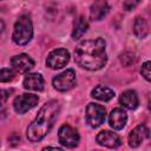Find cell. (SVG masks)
<instances>
[{
    "label": "cell",
    "instance_id": "obj_14",
    "mask_svg": "<svg viewBox=\"0 0 151 151\" xmlns=\"http://www.w3.org/2000/svg\"><path fill=\"white\" fill-rule=\"evenodd\" d=\"M22 85L26 90L42 91L44 90V78L40 73H28L24 78Z\"/></svg>",
    "mask_w": 151,
    "mask_h": 151
},
{
    "label": "cell",
    "instance_id": "obj_17",
    "mask_svg": "<svg viewBox=\"0 0 151 151\" xmlns=\"http://www.w3.org/2000/svg\"><path fill=\"white\" fill-rule=\"evenodd\" d=\"M133 33L137 38L144 39L149 34V25L146 20L142 17H137L133 21Z\"/></svg>",
    "mask_w": 151,
    "mask_h": 151
},
{
    "label": "cell",
    "instance_id": "obj_11",
    "mask_svg": "<svg viewBox=\"0 0 151 151\" xmlns=\"http://www.w3.org/2000/svg\"><path fill=\"white\" fill-rule=\"evenodd\" d=\"M149 137H150L149 129L144 124H139L130 132V134H129V145L131 147H137L142 144V142L145 138H149Z\"/></svg>",
    "mask_w": 151,
    "mask_h": 151
},
{
    "label": "cell",
    "instance_id": "obj_8",
    "mask_svg": "<svg viewBox=\"0 0 151 151\" xmlns=\"http://www.w3.org/2000/svg\"><path fill=\"white\" fill-rule=\"evenodd\" d=\"M58 139L59 143L65 147H76L79 143V134L76 129L65 124L60 126L58 131Z\"/></svg>",
    "mask_w": 151,
    "mask_h": 151
},
{
    "label": "cell",
    "instance_id": "obj_7",
    "mask_svg": "<svg viewBox=\"0 0 151 151\" xmlns=\"http://www.w3.org/2000/svg\"><path fill=\"white\" fill-rule=\"evenodd\" d=\"M39 101V97L37 94L32 93H24L21 96H18L13 101L14 111L19 114L26 113L31 109H33Z\"/></svg>",
    "mask_w": 151,
    "mask_h": 151
},
{
    "label": "cell",
    "instance_id": "obj_13",
    "mask_svg": "<svg viewBox=\"0 0 151 151\" xmlns=\"http://www.w3.org/2000/svg\"><path fill=\"white\" fill-rule=\"evenodd\" d=\"M110 6L105 0H96L91 7H90V18L91 20H101L104 17H106V14L109 13Z\"/></svg>",
    "mask_w": 151,
    "mask_h": 151
},
{
    "label": "cell",
    "instance_id": "obj_6",
    "mask_svg": "<svg viewBox=\"0 0 151 151\" xmlns=\"http://www.w3.org/2000/svg\"><path fill=\"white\" fill-rule=\"evenodd\" d=\"M70 60V53L65 48H55L51 51L46 58V65L52 70L64 67Z\"/></svg>",
    "mask_w": 151,
    "mask_h": 151
},
{
    "label": "cell",
    "instance_id": "obj_5",
    "mask_svg": "<svg viewBox=\"0 0 151 151\" xmlns=\"http://www.w3.org/2000/svg\"><path fill=\"white\" fill-rule=\"evenodd\" d=\"M76 83H77L76 72L71 68L57 74L52 80L53 87L57 91H60V92H65V91H68V90L73 88L76 86Z\"/></svg>",
    "mask_w": 151,
    "mask_h": 151
},
{
    "label": "cell",
    "instance_id": "obj_22",
    "mask_svg": "<svg viewBox=\"0 0 151 151\" xmlns=\"http://www.w3.org/2000/svg\"><path fill=\"white\" fill-rule=\"evenodd\" d=\"M139 2H140V0H124L123 7L125 11H132L139 5Z\"/></svg>",
    "mask_w": 151,
    "mask_h": 151
},
{
    "label": "cell",
    "instance_id": "obj_12",
    "mask_svg": "<svg viewBox=\"0 0 151 151\" xmlns=\"http://www.w3.org/2000/svg\"><path fill=\"white\" fill-rule=\"evenodd\" d=\"M127 122V114L123 109H113L109 116V124L114 130H122Z\"/></svg>",
    "mask_w": 151,
    "mask_h": 151
},
{
    "label": "cell",
    "instance_id": "obj_10",
    "mask_svg": "<svg viewBox=\"0 0 151 151\" xmlns=\"http://www.w3.org/2000/svg\"><path fill=\"white\" fill-rule=\"evenodd\" d=\"M97 143L101 146L105 147H110V149H116L118 146H120L122 140L119 138V136L114 132H111L109 130H103L97 134Z\"/></svg>",
    "mask_w": 151,
    "mask_h": 151
},
{
    "label": "cell",
    "instance_id": "obj_21",
    "mask_svg": "<svg viewBox=\"0 0 151 151\" xmlns=\"http://www.w3.org/2000/svg\"><path fill=\"white\" fill-rule=\"evenodd\" d=\"M150 65H151V63L147 60V61H145L144 64H143V66H142V70H140V73H142V76L147 80V81H150V79H151V73H150Z\"/></svg>",
    "mask_w": 151,
    "mask_h": 151
},
{
    "label": "cell",
    "instance_id": "obj_2",
    "mask_svg": "<svg viewBox=\"0 0 151 151\" xmlns=\"http://www.w3.org/2000/svg\"><path fill=\"white\" fill-rule=\"evenodd\" d=\"M60 105L57 100H50L41 106L34 120L27 127V138L29 142H40L52 129L59 113Z\"/></svg>",
    "mask_w": 151,
    "mask_h": 151
},
{
    "label": "cell",
    "instance_id": "obj_16",
    "mask_svg": "<svg viewBox=\"0 0 151 151\" xmlns=\"http://www.w3.org/2000/svg\"><path fill=\"white\" fill-rule=\"evenodd\" d=\"M91 96L97 99V100H100V101H109L111 100L113 97H114V92L113 90H111L110 87L107 86H104V85H98L96 86L92 92H91Z\"/></svg>",
    "mask_w": 151,
    "mask_h": 151
},
{
    "label": "cell",
    "instance_id": "obj_15",
    "mask_svg": "<svg viewBox=\"0 0 151 151\" xmlns=\"http://www.w3.org/2000/svg\"><path fill=\"white\" fill-rule=\"evenodd\" d=\"M119 103L124 107H126L129 110H134L138 106L139 100H138V96H137V93L134 91L126 90V91H124L122 93V96L119 98Z\"/></svg>",
    "mask_w": 151,
    "mask_h": 151
},
{
    "label": "cell",
    "instance_id": "obj_9",
    "mask_svg": "<svg viewBox=\"0 0 151 151\" xmlns=\"http://www.w3.org/2000/svg\"><path fill=\"white\" fill-rule=\"evenodd\" d=\"M11 64H12L13 70L18 73H26V72H28L29 70H32L34 67L33 59L31 57H28L27 54H25V53L14 55L11 59Z\"/></svg>",
    "mask_w": 151,
    "mask_h": 151
},
{
    "label": "cell",
    "instance_id": "obj_3",
    "mask_svg": "<svg viewBox=\"0 0 151 151\" xmlns=\"http://www.w3.org/2000/svg\"><path fill=\"white\" fill-rule=\"evenodd\" d=\"M33 37V25L32 20L28 15L24 14L19 17V19L14 24L13 28V41L19 45V46H25L27 45Z\"/></svg>",
    "mask_w": 151,
    "mask_h": 151
},
{
    "label": "cell",
    "instance_id": "obj_4",
    "mask_svg": "<svg viewBox=\"0 0 151 151\" xmlns=\"http://www.w3.org/2000/svg\"><path fill=\"white\" fill-rule=\"evenodd\" d=\"M86 123L91 126V127H98L100 126L106 118V110L103 105L99 104H94V103H90L86 106Z\"/></svg>",
    "mask_w": 151,
    "mask_h": 151
},
{
    "label": "cell",
    "instance_id": "obj_24",
    "mask_svg": "<svg viewBox=\"0 0 151 151\" xmlns=\"http://www.w3.org/2000/svg\"><path fill=\"white\" fill-rule=\"evenodd\" d=\"M4 28H5V24H4V21L0 19V35H1V33L4 32Z\"/></svg>",
    "mask_w": 151,
    "mask_h": 151
},
{
    "label": "cell",
    "instance_id": "obj_18",
    "mask_svg": "<svg viewBox=\"0 0 151 151\" xmlns=\"http://www.w3.org/2000/svg\"><path fill=\"white\" fill-rule=\"evenodd\" d=\"M87 28H88V24L85 20V18L84 17H79L74 21V26H73V31H72V38L74 40L80 39L87 32Z\"/></svg>",
    "mask_w": 151,
    "mask_h": 151
},
{
    "label": "cell",
    "instance_id": "obj_20",
    "mask_svg": "<svg viewBox=\"0 0 151 151\" xmlns=\"http://www.w3.org/2000/svg\"><path fill=\"white\" fill-rule=\"evenodd\" d=\"M120 63L124 66H130L131 64L134 63V54L131 52H125L120 55Z\"/></svg>",
    "mask_w": 151,
    "mask_h": 151
},
{
    "label": "cell",
    "instance_id": "obj_23",
    "mask_svg": "<svg viewBox=\"0 0 151 151\" xmlns=\"http://www.w3.org/2000/svg\"><path fill=\"white\" fill-rule=\"evenodd\" d=\"M11 96V91L9 90H0V105H2L4 103L7 101V99Z\"/></svg>",
    "mask_w": 151,
    "mask_h": 151
},
{
    "label": "cell",
    "instance_id": "obj_19",
    "mask_svg": "<svg viewBox=\"0 0 151 151\" xmlns=\"http://www.w3.org/2000/svg\"><path fill=\"white\" fill-rule=\"evenodd\" d=\"M15 77V72L11 68H1L0 70V83H8L13 80Z\"/></svg>",
    "mask_w": 151,
    "mask_h": 151
},
{
    "label": "cell",
    "instance_id": "obj_1",
    "mask_svg": "<svg viewBox=\"0 0 151 151\" xmlns=\"http://www.w3.org/2000/svg\"><path fill=\"white\" fill-rule=\"evenodd\" d=\"M105 46L106 42L103 38L81 41L74 50L76 63L88 71L100 70L107 60Z\"/></svg>",
    "mask_w": 151,
    "mask_h": 151
}]
</instances>
